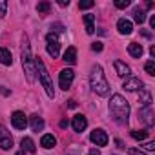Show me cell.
Here are the masks:
<instances>
[{
    "label": "cell",
    "mask_w": 155,
    "mask_h": 155,
    "mask_svg": "<svg viewBox=\"0 0 155 155\" xmlns=\"http://www.w3.org/2000/svg\"><path fill=\"white\" fill-rule=\"evenodd\" d=\"M11 124H13V128H17V130H24V128L28 126V117H26L22 111H15V113L11 115Z\"/></svg>",
    "instance_id": "cell-8"
},
{
    "label": "cell",
    "mask_w": 155,
    "mask_h": 155,
    "mask_svg": "<svg viewBox=\"0 0 155 155\" xmlns=\"http://www.w3.org/2000/svg\"><path fill=\"white\" fill-rule=\"evenodd\" d=\"M6 11H8V2L6 0H0V18L6 17Z\"/></svg>",
    "instance_id": "cell-28"
},
{
    "label": "cell",
    "mask_w": 155,
    "mask_h": 155,
    "mask_svg": "<svg viewBox=\"0 0 155 155\" xmlns=\"http://www.w3.org/2000/svg\"><path fill=\"white\" fill-rule=\"evenodd\" d=\"M133 18H135V22H137V24H142V22L146 20V13H144V9L135 8V9H133Z\"/></svg>",
    "instance_id": "cell-22"
},
{
    "label": "cell",
    "mask_w": 155,
    "mask_h": 155,
    "mask_svg": "<svg viewBox=\"0 0 155 155\" xmlns=\"http://www.w3.org/2000/svg\"><path fill=\"white\" fill-rule=\"evenodd\" d=\"M9 137V133H8V130L2 126V124H0V140H4V139H8Z\"/></svg>",
    "instance_id": "cell-30"
},
{
    "label": "cell",
    "mask_w": 155,
    "mask_h": 155,
    "mask_svg": "<svg viewBox=\"0 0 155 155\" xmlns=\"http://www.w3.org/2000/svg\"><path fill=\"white\" fill-rule=\"evenodd\" d=\"M71 126H73V130L75 131H84L86 130V126H88V119L84 117V115H75L73 117V122H71Z\"/></svg>",
    "instance_id": "cell-10"
},
{
    "label": "cell",
    "mask_w": 155,
    "mask_h": 155,
    "mask_svg": "<svg viewBox=\"0 0 155 155\" xmlns=\"http://www.w3.org/2000/svg\"><path fill=\"white\" fill-rule=\"evenodd\" d=\"M144 69H146L148 75H155V62H153V60H148V62L144 64Z\"/></svg>",
    "instance_id": "cell-26"
},
{
    "label": "cell",
    "mask_w": 155,
    "mask_h": 155,
    "mask_svg": "<svg viewBox=\"0 0 155 155\" xmlns=\"http://www.w3.org/2000/svg\"><path fill=\"white\" fill-rule=\"evenodd\" d=\"M144 148H146V150H150V151H153V150H155V142H146V144H144Z\"/></svg>",
    "instance_id": "cell-33"
},
{
    "label": "cell",
    "mask_w": 155,
    "mask_h": 155,
    "mask_svg": "<svg viewBox=\"0 0 155 155\" xmlns=\"http://www.w3.org/2000/svg\"><path fill=\"white\" fill-rule=\"evenodd\" d=\"M35 71L38 73V81H40V84H42V88L46 90V93H48V97H55V90H53V82H51V79H49V73H48V69H46V66H44V62H42V58L40 57H37L35 58Z\"/></svg>",
    "instance_id": "cell-4"
},
{
    "label": "cell",
    "mask_w": 155,
    "mask_h": 155,
    "mask_svg": "<svg viewBox=\"0 0 155 155\" xmlns=\"http://www.w3.org/2000/svg\"><path fill=\"white\" fill-rule=\"evenodd\" d=\"M90 139H91V142L97 144V146H106V144H108V133H106L104 130H101V128L93 130L91 135H90Z\"/></svg>",
    "instance_id": "cell-7"
},
{
    "label": "cell",
    "mask_w": 155,
    "mask_h": 155,
    "mask_svg": "<svg viewBox=\"0 0 155 155\" xmlns=\"http://www.w3.org/2000/svg\"><path fill=\"white\" fill-rule=\"evenodd\" d=\"M73 79H75V71L69 69V68H66V69H62L60 75H58V86H60L62 90H68V88L73 84Z\"/></svg>",
    "instance_id": "cell-6"
},
{
    "label": "cell",
    "mask_w": 155,
    "mask_h": 155,
    "mask_svg": "<svg viewBox=\"0 0 155 155\" xmlns=\"http://www.w3.org/2000/svg\"><path fill=\"white\" fill-rule=\"evenodd\" d=\"M49 9H51V4H49V2H40V4L37 6V11H38L40 15H44V13H48Z\"/></svg>",
    "instance_id": "cell-24"
},
{
    "label": "cell",
    "mask_w": 155,
    "mask_h": 155,
    "mask_svg": "<svg viewBox=\"0 0 155 155\" xmlns=\"http://www.w3.org/2000/svg\"><path fill=\"white\" fill-rule=\"evenodd\" d=\"M46 51L49 53V57L57 58L58 53H60V44H58V38L55 37V33H48L46 37Z\"/></svg>",
    "instance_id": "cell-5"
},
{
    "label": "cell",
    "mask_w": 155,
    "mask_h": 155,
    "mask_svg": "<svg viewBox=\"0 0 155 155\" xmlns=\"http://www.w3.org/2000/svg\"><path fill=\"white\" fill-rule=\"evenodd\" d=\"M139 102H140V106H142V108H150V106H151V95H150V91H148V90H144V91L140 93Z\"/></svg>",
    "instance_id": "cell-21"
},
{
    "label": "cell",
    "mask_w": 155,
    "mask_h": 155,
    "mask_svg": "<svg viewBox=\"0 0 155 155\" xmlns=\"http://www.w3.org/2000/svg\"><path fill=\"white\" fill-rule=\"evenodd\" d=\"M53 28H55V31H58V33H60V31H62V26H60V24H55V26H53ZM53 28H51V29H53Z\"/></svg>",
    "instance_id": "cell-37"
},
{
    "label": "cell",
    "mask_w": 155,
    "mask_h": 155,
    "mask_svg": "<svg viewBox=\"0 0 155 155\" xmlns=\"http://www.w3.org/2000/svg\"><path fill=\"white\" fill-rule=\"evenodd\" d=\"M128 155H146L144 151H140V150H135V148H130L128 150Z\"/></svg>",
    "instance_id": "cell-31"
},
{
    "label": "cell",
    "mask_w": 155,
    "mask_h": 155,
    "mask_svg": "<svg viewBox=\"0 0 155 155\" xmlns=\"http://www.w3.org/2000/svg\"><path fill=\"white\" fill-rule=\"evenodd\" d=\"M131 137H133L135 140H146V139H148V131H146V130H133V131H131Z\"/></svg>",
    "instance_id": "cell-23"
},
{
    "label": "cell",
    "mask_w": 155,
    "mask_h": 155,
    "mask_svg": "<svg viewBox=\"0 0 155 155\" xmlns=\"http://www.w3.org/2000/svg\"><path fill=\"white\" fill-rule=\"evenodd\" d=\"M22 66H24V73H26L28 82H33L37 71H35V58H33V53H31L28 35H24V38H22Z\"/></svg>",
    "instance_id": "cell-3"
},
{
    "label": "cell",
    "mask_w": 155,
    "mask_h": 155,
    "mask_svg": "<svg viewBox=\"0 0 155 155\" xmlns=\"http://www.w3.org/2000/svg\"><path fill=\"white\" fill-rule=\"evenodd\" d=\"M0 148H2V150H11V148H13V139L8 137V139H4V140H0Z\"/></svg>",
    "instance_id": "cell-25"
},
{
    "label": "cell",
    "mask_w": 155,
    "mask_h": 155,
    "mask_svg": "<svg viewBox=\"0 0 155 155\" xmlns=\"http://www.w3.org/2000/svg\"><path fill=\"white\" fill-rule=\"evenodd\" d=\"M15 155H26V151H22V150H20V151H17Z\"/></svg>",
    "instance_id": "cell-41"
},
{
    "label": "cell",
    "mask_w": 155,
    "mask_h": 155,
    "mask_svg": "<svg viewBox=\"0 0 155 155\" xmlns=\"http://www.w3.org/2000/svg\"><path fill=\"white\" fill-rule=\"evenodd\" d=\"M150 55H151V57H155V46H151V48H150Z\"/></svg>",
    "instance_id": "cell-39"
},
{
    "label": "cell",
    "mask_w": 155,
    "mask_h": 155,
    "mask_svg": "<svg viewBox=\"0 0 155 155\" xmlns=\"http://www.w3.org/2000/svg\"><path fill=\"white\" fill-rule=\"evenodd\" d=\"M29 126H31L33 131H42V128H44V119L38 117L37 113L31 115V117H29Z\"/></svg>",
    "instance_id": "cell-13"
},
{
    "label": "cell",
    "mask_w": 155,
    "mask_h": 155,
    "mask_svg": "<svg viewBox=\"0 0 155 155\" xmlns=\"http://www.w3.org/2000/svg\"><path fill=\"white\" fill-rule=\"evenodd\" d=\"M128 6H130V0H117L115 2V8H119V9H124Z\"/></svg>",
    "instance_id": "cell-29"
},
{
    "label": "cell",
    "mask_w": 155,
    "mask_h": 155,
    "mask_svg": "<svg viewBox=\"0 0 155 155\" xmlns=\"http://www.w3.org/2000/svg\"><path fill=\"white\" fill-rule=\"evenodd\" d=\"M93 6H95V2H91V0H81V2H79V8L81 9H90Z\"/></svg>",
    "instance_id": "cell-27"
},
{
    "label": "cell",
    "mask_w": 155,
    "mask_h": 155,
    "mask_svg": "<svg viewBox=\"0 0 155 155\" xmlns=\"http://www.w3.org/2000/svg\"><path fill=\"white\" fill-rule=\"evenodd\" d=\"M151 115H153V113H151V106H150V108H142V110H140V113H139V117H140L148 126H151V124H153Z\"/></svg>",
    "instance_id": "cell-18"
},
{
    "label": "cell",
    "mask_w": 155,
    "mask_h": 155,
    "mask_svg": "<svg viewBox=\"0 0 155 155\" xmlns=\"http://www.w3.org/2000/svg\"><path fill=\"white\" fill-rule=\"evenodd\" d=\"M84 22H86V33L88 35H93L95 33V26H93L95 17L93 15H84Z\"/></svg>",
    "instance_id": "cell-20"
},
{
    "label": "cell",
    "mask_w": 155,
    "mask_h": 155,
    "mask_svg": "<svg viewBox=\"0 0 155 155\" xmlns=\"http://www.w3.org/2000/svg\"><path fill=\"white\" fill-rule=\"evenodd\" d=\"M117 29H119L120 35H130V33L133 31V24H131V20H128V18H120V20L117 22Z\"/></svg>",
    "instance_id": "cell-11"
},
{
    "label": "cell",
    "mask_w": 155,
    "mask_h": 155,
    "mask_svg": "<svg viewBox=\"0 0 155 155\" xmlns=\"http://www.w3.org/2000/svg\"><path fill=\"white\" fill-rule=\"evenodd\" d=\"M122 88H124V90H128V91L142 90V81H140V79H137V77H128V79L124 81V84H122Z\"/></svg>",
    "instance_id": "cell-9"
},
{
    "label": "cell",
    "mask_w": 155,
    "mask_h": 155,
    "mask_svg": "<svg viewBox=\"0 0 155 155\" xmlns=\"http://www.w3.org/2000/svg\"><path fill=\"white\" fill-rule=\"evenodd\" d=\"M64 60H66L68 64H75V62H77V49H75L73 46L66 49V53H64Z\"/></svg>",
    "instance_id": "cell-19"
},
{
    "label": "cell",
    "mask_w": 155,
    "mask_h": 155,
    "mask_svg": "<svg viewBox=\"0 0 155 155\" xmlns=\"http://www.w3.org/2000/svg\"><path fill=\"white\" fill-rule=\"evenodd\" d=\"M57 144V139H55V135H51V133H46V135H42V139H40V146H44L46 150H49V148H53Z\"/></svg>",
    "instance_id": "cell-15"
},
{
    "label": "cell",
    "mask_w": 155,
    "mask_h": 155,
    "mask_svg": "<svg viewBox=\"0 0 155 155\" xmlns=\"http://www.w3.org/2000/svg\"><path fill=\"white\" fill-rule=\"evenodd\" d=\"M115 144H117V146H119V148H124V144H122V140H119V139H117V140H115Z\"/></svg>",
    "instance_id": "cell-40"
},
{
    "label": "cell",
    "mask_w": 155,
    "mask_h": 155,
    "mask_svg": "<svg viewBox=\"0 0 155 155\" xmlns=\"http://www.w3.org/2000/svg\"><path fill=\"white\" fill-rule=\"evenodd\" d=\"M115 71H117L119 77H130V73H131L130 66L122 60H115Z\"/></svg>",
    "instance_id": "cell-12"
},
{
    "label": "cell",
    "mask_w": 155,
    "mask_h": 155,
    "mask_svg": "<svg viewBox=\"0 0 155 155\" xmlns=\"http://www.w3.org/2000/svg\"><path fill=\"white\" fill-rule=\"evenodd\" d=\"M142 35H144L146 38H151V33H150V31H146V29H142Z\"/></svg>",
    "instance_id": "cell-38"
},
{
    "label": "cell",
    "mask_w": 155,
    "mask_h": 155,
    "mask_svg": "<svg viewBox=\"0 0 155 155\" xmlns=\"http://www.w3.org/2000/svg\"><path fill=\"white\" fill-rule=\"evenodd\" d=\"M20 144H22V151H28V153H35V151H37L35 142H33V139H29V137H24Z\"/></svg>",
    "instance_id": "cell-17"
},
{
    "label": "cell",
    "mask_w": 155,
    "mask_h": 155,
    "mask_svg": "<svg viewBox=\"0 0 155 155\" xmlns=\"http://www.w3.org/2000/svg\"><path fill=\"white\" fill-rule=\"evenodd\" d=\"M91 49L99 53V51H102V44H101V42H93V44H91Z\"/></svg>",
    "instance_id": "cell-32"
},
{
    "label": "cell",
    "mask_w": 155,
    "mask_h": 155,
    "mask_svg": "<svg viewBox=\"0 0 155 155\" xmlns=\"http://www.w3.org/2000/svg\"><path fill=\"white\" fill-rule=\"evenodd\" d=\"M110 113L117 124H128L130 120V104L122 95H113L110 99Z\"/></svg>",
    "instance_id": "cell-1"
},
{
    "label": "cell",
    "mask_w": 155,
    "mask_h": 155,
    "mask_svg": "<svg viewBox=\"0 0 155 155\" xmlns=\"http://www.w3.org/2000/svg\"><path fill=\"white\" fill-rule=\"evenodd\" d=\"M90 84H91V90L97 95H108L110 93V82H108V79H106V75H104L101 66H93L91 68Z\"/></svg>",
    "instance_id": "cell-2"
},
{
    "label": "cell",
    "mask_w": 155,
    "mask_h": 155,
    "mask_svg": "<svg viewBox=\"0 0 155 155\" xmlns=\"http://www.w3.org/2000/svg\"><path fill=\"white\" fill-rule=\"evenodd\" d=\"M128 51H130V55H131L133 58H140V57H142V53H144L142 44H137V42H131V44L128 46Z\"/></svg>",
    "instance_id": "cell-14"
},
{
    "label": "cell",
    "mask_w": 155,
    "mask_h": 155,
    "mask_svg": "<svg viewBox=\"0 0 155 155\" xmlns=\"http://www.w3.org/2000/svg\"><path fill=\"white\" fill-rule=\"evenodd\" d=\"M58 6H62V8L69 6V0H58Z\"/></svg>",
    "instance_id": "cell-34"
},
{
    "label": "cell",
    "mask_w": 155,
    "mask_h": 155,
    "mask_svg": "<svg viewBox=\"0 0 155 155\" xmlns=\"http://www.w3.org/2000/svg\"><path fill=\"white\" fill-rule=\"evenodd\" d=\"M88 155H101V153H99V150H97V148H93V150H90V151H88Z\"/></svg>",
    "instance_id": "cell-35"
},
{
    "label": "cell",
    "mask_w": 155,
    "mask_h": 155,
    "mask_svg": "<svg viewBox=\"0 0 155 155\" xmlns=\"http://www.w3.org/2000/svg\"><path fill=\"white\" fill-rule=\"evenodd\" d=\"M150 24H151V28L155 29V15H151V18H150Z\"/></svg>",
    "instance_id": "cell-36"
},
{
    "label": "cell",
    "mask_w": 155,
    "mask_h": 155,
    "mask_svg": "<svg viewBox=\"0 0 155 155\" xmlns=\"http://www.w3.org/2000/svg\"><path fill=\"white\" fill-rule=\"evenodd\" d=\"M0 62L4 66H11L13 64V57H11V51L6 49V48H0Z\"/></svg>",
    "instance_id": "cell-16"
}]
</instances>
